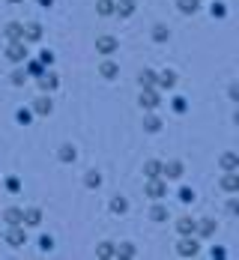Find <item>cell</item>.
<instances>
[{
  "label": "cell",
  "instance_id": "obj_1",
  "mask_svg": "<svg viewBox=\"0 0 239 260\" xmlns=\"http://www.w3.org/2000/svg\"><path fill=\"white\" fill-rule=\"evenodd\" d=\"M144 195H147V198H152V201H162V198L168 195V185H165V179H162V176L149 179V182H147V189H144Z\"/></svg>",
  "mask_w": 239,
  "mask_h": 260
},
{
  "label": "cell",
  "instance_id": "obj_2",
  "mask_svg": "<svg viewBox=\"0 0 239 260\" xmlns=\"http://www.w3.org/2000/svg\"><path fill=\"white\" fill-rule=\"evenodd\" d=\"M6 60H12V63H24V60H27V42H24V39L9 42V45H6Z\"/></svg>",
  "mask_w": 239,
  "mask_h": 260
},
{
  "label": "cell",
  "instance_id": "obj_3",
  "mask_svg": "<svg viewBox=\"0 0 239 260\" xmlns=\"http://www.w3.org/2000/svg\"><path fill=\"white\" fill-rule=\"evenodd\" d=\"M197 251H201V245L194 242V236H182L179 245H177V254L179 257H197Z\"/></svg>",
  "mask_w": 239,
  "mask_h": 260
},
{
  "label": "cell",
  "instance_id": "obj_4",
  "mask_svg": "<svg viewBox=\"0 0 239 260\" xmlns=\"http://www.w3.org/2000/svg\"><path fill=\"white\" fill-rule=\"evenodd\" d=\"M6 242H9L12 248H21V245L27 242V233H24V228H21V225H12V228L6 231Z\"/></svg>",
  "mask_w": 239,
  "mask_h": 260
},
{
  "label": "cell",
  "instance_id": "obj_5",
  "mask_svg": "<svg viewBox=\"0 0 239 260\" xmlns=\"http://www.w3.org/2000/svg\"><path fill=\"white\" fill-rule=\"evenodd\" d=\"M117 48H120V42L114 39V36H99V39H96V51L105 54V57H111Z\"/></svg>",
  "mask_w": 239,
  "mask_h": 260
},
{
  "label": "cell",
  "instance_id": "obj_6",
  "mask_svg": "<svg viewBox=\"0 0 239 260\" xmlns=\"http://www.w3.org/2000/svg\"><path fill=\"white\" fill-rule=\"evenodd\" d=\"M158 102H162V99H158V93H155L152 87H147V90H141V99H138V105H141V108H147V111H152V108H158Z\"/></svg>",
  "mask_w": 239,
  "mask_h": 260
},
{
  "label": "cell",
  "instance_id": "obj_7",
  "mask_svg": "<svg viewBox=\"0 0 239 260\" xmlns=\"http://www.w3.org/2000/svg\"><path fill=\"white\" fill-rule=\"evenodd\" d=\"M177 231H179V236H194L197 221H194L191 215H182V218H177Z\"/></svg>",
  "mask_w": 239,
  "mask_h": 260
},
{
  "label": "cell",
  "instance_id": "obj_8",
  "mask_svg": "<svg viewBox=\"0 0 239 260\" xmlns=\"http://www.w3.org/2000/svg\"><path fill=\"white\" fill-rule=\"evenodd\" d=\"M54 111V102L48 99V96H39L36 102H33V114H39V117H48Z\"/></svg>",
  "mask_w": 239,
  "mask_h": 260
},
{
  "label": "cell",
  "instance_id": "obj_9",
  "mask_svg": "<svg viewBox=\"0 0 239 260\" xmlns=\"http://www.w3.org/2000/svg\"><path fill=\"white\" fill-rule=\"evenodd\" d=\"M162 173H165L168 179H179V176H182V162H177V159L165 162V165H162Z\"/></svg>",
  "mask_w": 239,
  "mask_h": 260
},
{
  "label": "cell",
  "instance_id": "obj_10",
  "mask_svg": "<svg viewBox=\"0 0 239 260\" xmlns=\"http://www.w3.org/2000/svg\"><path fill=\"white\" fill-rule=\"evenodd\" d=\"M155 84H158V87H165V90H171V87L177 84V72H174V69L158 72V75H155Z\"/></svg>",
  "mask_w": 239,
  "mask_h": 260
},
{
  "label": "cell",
  "instance_id": "obj_11",
  "mask_svg": "<svg viewBox=\"0 0 239 260\" xmlns=\"http://www.w3.org/2000/svg\"><path fill=\"white\" fill-rule=\"evenodd\" d=\"M39 87H42L45 93H51V90H57V87H60V78H57V75H51V72H42V75H39Z\"/></svg>",
  "mask_w": 239,
  "mask_h": 260
},
{
  "label": "cell",
  "instance_id": "obj_12",
  "mask_svg": "<svg viewBox=\"0 0 239 260\" xmlns=\"http://www.w3.org/2000/svg\"><path fill=\"white\" fill-rule=\"evenodd\" d=\"M3 33H6V39H9V42H18V39H24V24H18V21H9Z\"/></svg>",
  "mask_w": 239,
  "mask_h": 260
},
{
  "label": "cell",
  "instance_id": "obj_13",
  "mask_svg": "<svg viewBox=\"0 0 239 260\" xmlns=\"http://www.w3.org/2000/svg\"><path fill=\"white\" fill-rule=\"evenodd\" d=\"M3 221L12 228V225H24V209H18V206H9L6 212H3Z\"/></svg>",
  "mask_w": 239,
  "mask_h": 260
},
{
  "label": "cell",
  "instance_id": "obj_14",
  "mask_svg": "<svg viewBox=\"0 0 239 260\" xmlns=\"http://www.w3.org/2000/svg\"><path fill=\"white\" fill-rule=\"evenodd\" d=\"M39 39H42V24H27L24 27V42H39Z\"/></svg>",
  "mask_w": 239,
  "mask_h": 260
},
{
  "label": "cell",
  "instance_id": "obj_15",
  "mask_svg": "<svg viewBox=\"0 0 239 260\" xmlns=\"http://www.w3.org/2000/svg\"><path fill=\"white\" fill-rule=\"evenodd\" d=\"M24 225H27V228H36V225H42V209H36V206L24 209Z\"/></svg>",
  "mask_w": 239,
  "mask_h": 260
},
{
  "label": "cell",
  "instance_id": "obj_16",
  "mask_svg": "<svg viewBox=\"0 0 239 260\" xmlns=\"http://www.w3.org/2000/svg\"><path fill=\"white\" fill-rule=\"evenodd\" d=\"M114 15H120V18H132V15H135V0H120L117 9H114Z\"/></svg>",
  "mask_w": 239,
  "mask_h": 260
},
{
  "label": "cell",
  "instance_id": "obj_17",
  "mask_svg": "<svg viewBox=\"0 0 239 260\" xmlns=\"http://www.w3.org/2000/svg\"><path fill=\"white\" fill-rule=\"evenodd\" d=\"M221 189H224V192H239V176H236V171H227V173H224Z\"/></svg>",
  "mask_w": 239,
  "mask_h": 260
},
{
  "label": "cell",
  "instance_id": "obj_18",
  "mask_svg": "<svg viewBox=\"0 0 239 260\" xmlns=\"http://www.w3.org/2000/svg\"><path fill=\"white\" fill-rule=\"evenodd\" d=\"M114 257H120V260L135 257V245H132V242H120V245H114Z\"/></svg>",
  "mask_w": 239,
  "mask_h": 260
},
{
  "label": "cell",
  "instance_id": "obj_19",
  "mask_svg": "<svg viewBox=\"0 0 239 260\" xmlns=\"http://www.w3.org/2000/svg\"><path fill=\"white\" fill-rule=\"evenodd\" d=\"M177 9L182 15H194L197 9H201V0H177Z\"/></svg>",
  "mask_w": 239,
  "mask_h": 260
},
{
  "label": "cell",
  "instance_id": "obj_20",
  "mask_svg": "<svg viewBox=\"0 0 239 260\" xmlns=\"http://www.w3.org/2000/svg\"><path fill=\"white\" fill-rule=\"evenodd\" d=\"M144 176H147V179H155V176H162V162H155V159L144 162Z\"/></svg>",
  "mask_w": 239,
  "mask_h": 260
},
{
  "label": "cell",
  "instance_id": "obj_21",
  "mask_svg": "<svg viewBox=\"0 0 239 260\" xmlns=\"http://www.w3.org/2000/svg\"><path fill=\"white\" fill-rule=\"evenodd\" d=\"M99 75H102V78H108V81H114V78L120 75V69H117V63H111V60H105V63L99 66Z\"/></svg>",
  "mask_w": 239,
  "mask_h": 260
},
{
  "label": "cell",
  "instance_id": "obj_22",
  "mask_svg": "<svg viewBox=\"0 0 239 260\" xmlns=\"http://www.w3.org/2000/svg\"><path fill=\"white\" fill-rule=\"evenodd\" d=\"M114 9H117V0H96V12H99L102 18L114 15Z\"/></svg>",
  "mask_w": 239,
  "mask_h": 260
},
{
  "label": "cell",
  "instance_id": "obj_23",
  "mask_svg": "<svg viewBox=\"0 0 239 260\" xmlns=\"http://www.w3.org/2000/svg\"><path fill=\"white\" fill-rule=\"evenodd\" d=\"M57 159H60V162H66V165H69V162H75V159H78L75 146H72V144H63L60 150H57Z\"/></svg>",
  "mask_w": 239,
  "mask_h": 260
},
{
  "label": "cell",
  "instance_id": "obj_24",
  "mask_svg": "<svg viewBox=\"0 0 239 260\" xmlns=\"http://www.w3.org/2000/svg\"><path fill=\"white\" fill-rule=\"evenodd\" d=\"M194 233H201V236H212V233H215V221H212V218L197 221V231H194Z\"/></svg>",
  "mask_w": 239,
  "mask_h": 260
},
{
  "label": "cell",
  "instance_id": "obj_25",
  "mask_svg": "<svg viewBox=\"0 0 239 260\" xmlns=\"http://www.w3.org/2000/svg\"><path fill=\"white\" fill-rule=\"evenodd\" d=\"M168 39H171V30L165 24H155L152 27V42H168Z\"/></svg>",
  "mask_w": 239,
  "mask_h": 260
},
{
  "label": "cell",
  "instance_id": "obj_26",
  "mask_svg": "<svg viewBox=\"0 0 239 260\" xmlns=\"http://www.w3.org/2000/svg\"><path fill=\"white\" fill-rule=\"evenodd\" d=\"M138 84H141V90L152 87V84H155V72H152V69H144L141 75H138Z\"/></svg>",
  "mask_w": 239,
  "mask_h": 260
},
{
  "label": "cell",
  "instance_id": "obj_27",
  "mask_svg": "<svg viewBox=\"0 0 239 260\" xmlns=\"http://www.w3.org/2000/svg\"><path fill=\"white\" fill-rule=\"evenodd\" d=\"M111 209H114L117 215H123V212H129V201H126L123 195H117V198L111 201Z\"/></svg>",
  "mask_w": 239,
  "mask_h": 260
},
{
  "label": "cell",
  "instance_id": "obj_28",
  "mask_svg": "<svg viewBox=\"0 0 239 260\" xmlns=\"http://www.w3.org/2000/svg\"><path fill=\"white\" fill-rule=\"evenodd\" d=\"M221 168H224V171H236V168H239V156H236V153H224V156H221Z\"/></svg>",
  "mask_w": 239,
  "mask_h": 260
},
{
  "label": "cell",
  "instance_id": "obj_29",
  "mask_svg": "<svg viewBox=\"0 0 239 260\" xmlns=\"http://www.w3.org/2000/svg\"><path fill=\"white\" fill-rule=\"evenodd\" d=\"M84 185H87V189H99V185H102V173H99V171H87Z\"/></svg>",
  "mask_w": 239,
  "mask_h": 260
},
{
  "label": "cell",
  "instance_id": "obj_30",
  "mask_svg": "<svg viewBox=\"0 0 239 260\" xmlns=\"http://www.w3.org/2000/svg\"><path fill=\"white\" fill-rule=\"evenodd\" d=\"M15 120H18L21 126H30V120H33V108H18V111H15Z\"/></svg>",
  "mask_w": 239,
  "mask_h": 260
},
{
  "label": "cell",
  "instance_id": "obj_31",
  "mask_svg": "<svg viewBox=\"0 0 239 260\" xmlns=\"http://www.w3.org/2000/svg\"><path fill=\"white\" fill-rule=\"evenodd\" d=\"M144 129H147V132H158V129H162V120H158L155 114H147V117H144Z\"/></svg>",
  "mask_w": 239,
  "mask_h": 260
},
{
  "label": "cell",
  "instance_id": "obj_32",
  "mask_svg": "<svg viewBox=\"0 0 239 260\" xmlns=\"http://www.w3.org/2000/svg\"><path fill=\"white\" fill-rule=\"evenodd\" d=\"M149 218H152V221H165V218H168V209L158 203V206H152V209H149Z\"/></svg>",
  "mask_w": 239,
  "mask_h": 260
},
{
  "label": "cell",
  "instance_id": "obj_33",
  "mask_svg": "<svg viewBox=\"0 0 239 260\" xmlns=\"http://www.w3.org/2000/svg\"><path fill=\"white\" fill-rule=\"evenodd\" d=\"M96 257H114V245H111V242L96 245Z\"/></svg>",
  "mask_w": 239,
  "mask_h": 260
},
{
  "label": "cell",
  "instance_id": "obj_34",
  "mask_svg": "<svg viewBox=\"0 0 239 260\" xmlns=\"http://www.w3.org/2000/svg\"><path fill=\"white\" fill-rule=\"evenodd\" d=\"M9 81H12L15 87H21V84L27 81V75H24V69H15V72H9Z\"/></svg>",
  "mask_w": 239,
  "mask_h": 260
},
{
  "label": "cell",
  "instance_id": "obj_35",
  "mask_svg": "<svg viewBox=\"0 0 239 260\" xmlns=\"http://www.w3.org/2000/svg\"><path fill=\"white\" fill-rule=\"evenodd\" d=\"M179 201H182V203H191V201H194V189L182 185V189H179Z\"/></svg>",
  "mask_w": 239,
  "mask_h": 260
},
{
  "label": "cell",
  "instance_id": "obj_36",
  "mask_svg": "<svg viewBox=\"0 0 239 260\" xmlns=\"http://www.w3.org/2000/svg\"><path fill=\"white\" fill-rule=\"evenodd\" d=\"M39 248H42V251H51V248H54V239H51L48 233H45V236H39Z\"/></svg>",
  "mask_w": 239,
  "mask_h": 260
},
{
  "label": "cell",
  "instance_id": "obj_37",
  "mask_svg": "<svg viewBox=\"0 0 239 260\" xmlns=\"http://www.w3.org/2000/svg\"><path fill=\"white\" fill-rule=\"evenodd\" d=\"M27 72L39 78V75H42V63H30V66H27Z\"/></svg>",
  "mask_w": 239,
  "mask_h": 260
},
{
  "label": "cell",
  "instance_id": "obj_38",
  "mask_svg": "<svg viewBox=\"0 0 239 260\" xmlns=\"http://www.w3.org/2000/svg\"><path fill=\"white\" fill-rule=\"evenodd\" d=\"M6 189H9V192H18V189H21V182H18L15 176H9V179H6Z\"/></svg>",
  "mask_w": 239,
  "mask_h": 260
},
{
  "label": "cell",
  "instance_id": "obj_39",
  "mask_svg": "<svg viewBox=\"0 0 239 260\" xmlns=\"http://www.w3.org/2000/svg\"><path fill=\"white\" fill-rule=\"evenodd\" d=\"M174 111H179V114L185 111V99H182V96H177V99H174Z\"/></svg>",
  "mask_w": 239,
  "mask_h": 260
},
{
  "label": "cell",
  "instance_id": "obj_40",
  "mask_svg": "<svg viewBox=\"0 0 239 260\" xmlns=\"http://www.w3.org/2000/svg\"><path fill=\"white\" fill-rule=\"evenodd\" d=\"M224 15H227V9H224V6H215V3H212V18H224Z\"/></svg>",
  "mask_w": 239,
  "mask_h": 260
},
{
  "label": "cell",
  "instance_id": "obj_41",
  "mask_svg": "<svg viewBox=\"0 0 239 260\" xmlns=\"http://www.w3.org/2000/svg\"><path fill=\"white\" fill-rule=\"evenodd\" d=\"M227 212L236 215V212H239V201H230V203H227Z\"/></svg>",
  "mask_w": 239,
  "mask_h": 260
},
{
  "label": "cell",
  "instance_id": "obj_42",
  "mask_svg": "<svg viewBox=\"0 0 239 260\" xmlns=\"http://www.w3.org/2000/svg\"><path fill=\"white\" fill-rule=\"evenodd\" d=\"M42 63H48V66H51V63H54V54H51V51H42Z\"/></svg>",
  "mask_w": 239,
  "mask_h": 260
},
{
  "label": "cell",
  "instance_id": "obj_43",
  "mask_svg": "<svg viewBox=\"0 0 239 260\" xmlns=\"http://www.w3.org/2000/svg\"><path fill=\"white\" fill-rule=\"evenodd\" d=\"M39 3H42V6H45V9H48V6H51V3H54V0H39Z\"/></svg>",
  "mask_w": 239,
  "mask_h": 260
},
{
  "label": "cell",
  "instance_id": "obj_44",
  "mask_svg": "<svg viewBox=\"0 0 239 260\" xmlns=\"http://www.w3.org/2000/svg\"><path fill=\"white\" fill-rule=\"evenodd\" d=\"M9 3H24V0H9Z\"/></svg>",
  "mask_w": 239,
  "mask_h": 260
}]
</instances>
